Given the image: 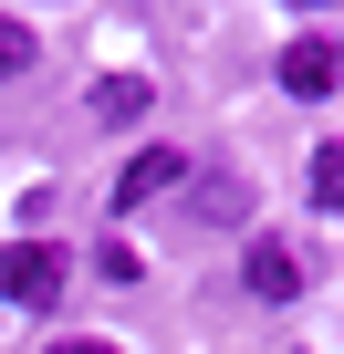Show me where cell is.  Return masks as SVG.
Instances as JSON below:
<instances>
[{
	"label": "cell",
	"instance_id": "6da1fadb",
	"mask_svg": "<svg viewBox=\"0 0 344 354\" xmlns=\"http://www.w3.org/2000/svg\"><path fill=\"white\" fill-rule=\"evenodd\" d=\"M63 271H73V261H63L53 240H11V250H0V292H11L21 313H42V302L63 292Z\"/></svg>",
	"mask_w": 344,
	"mask_h": 354
},
{
	"label": "cell",
	"instance_id": "7a4b0ae2",
	"mask_svg": "<svg viewBox=\"0 0 344 354\" xmlns=\"http://www.w3.org/2000/svg\"><path fill=\"white\" fill-rule=\"evenodd\" d=\"M178 188H188V156H178V146H146V156L115 177V209H156V198H178Z\"/></svg>",
	"mask_w": 344,
	"mask_h": 354
},
{
	"label": "cell",
	"instance_id": "3957f363",
	"mask_svg": "<svg viewBox=\"0 0 344 354\" xmlns=\"http://www.w3.org/2000/svg\"><path fill=\"white\" fill-rule=\"evenodd\" d=\"M271 73H282V94L323 104V94H334V42H323V32H302V42H282V63H271Z\"/></svg>",
	"mask_w": 344,
	"mask_h": 354
},
{
	"label": "cell",
	"instance_id": "277c9868",
	"mask_svg": "<svg viewBox=\"0 0 344 354\" xmlns=\"http://www.w3.org/2000/svg\"><path fill=\"white\" fill-rule=\"evenodd\" d=\"M240 281H251V302H292V292H302V261H292L282 240H251V261H240Z\"/></svg>",
	"mask_w": 344,
	"mask_h": 354
},
{
	"label": "cell",
	"instance_id": "5b68a950",
	"mask_svg": "<svg viewBox=\"0 0 344 354\" xmlns=\"http://www.w3.org/2000/svg\"><path fill=\"white\" fill-rule=\"evenodd\" d=\"M188 209L199 219H251V188L240 177H188Z\"/></svg>",
	"mask_w": 344,
	"mask_h": 354
},
{
	"label": "cell",
	"instance_id": "8992f818",
	"mask_svg": "<svg viewBox=\"0 0 344 354\" xmlns=\"http://www.w3.org/2000/svg\"><path fill=\"white\" fill-rule=\"evenodd\" d=\"M94 115H105V125H136V115H146V84H136V73H105Z\"/></svg>",
	"mask_w": 344,
	"mask_h": 354
},
{
	"label": "cell",
	"instance_id": "52a82bcc",
	"mask_svg": "<svg viewBox=\"0 0 344 354\" xmlns=\"http://www.w3.org/2000/svg\"><path fill=\"white\" fill-rule=\"evenodd\" d=\"M32 53H42V42H32V21H11V11H0V84H11V73H32Z\"/></svg>",
	"mask_w": 344,
	"mask_h": 354
},
{
	"label": "cell",
	"instance_id": "ba28073f",
	"mask_svg": "<svg viewBox=\"0 0 344 354\" xmlns=\"http://www.w3.org/2000/svg\"><path fill=\"white\" fill-rule=\"evenodd\" d=\"M313 209H344V146H313Z\"/></svg>",
	"mask_w": 344,
	"mask_h": 354
},
{
	"label": "cell",
	"instance_id": "9c48e42d",
	"mask_svg": "<svg viewBox=\"0 0 344 354\" xmlns=\"http://www.w3.org/2000/svg\"><path fill=\"white\" fill-rule=\"evenodd\" d=\"M42 354H115V344H94V333H84V344H42Z\"/></svg>",
	"mask_w": 344,
	"mask_h": 354
}]
</instances>
